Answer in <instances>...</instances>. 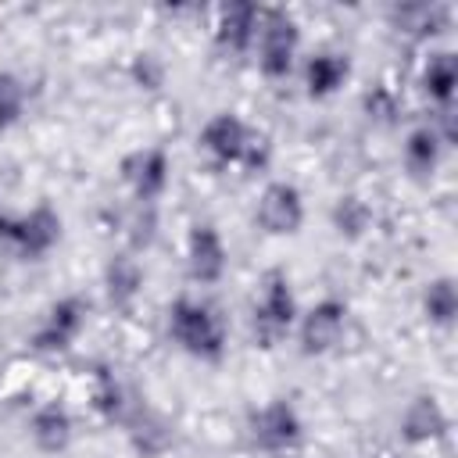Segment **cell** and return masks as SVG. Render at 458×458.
I'll return each mask as SVG.
<instances>
[{
    "label": "cell",
    "mask_w": 458,
    "mask_h": 458,
    "mask_svg": "<svg viewBox=\"0 0 458 458\" xmlns=\"http://www.w3.org/2000/svg\"><path fill=\"white\" fill-rule=\"evenodd\" d=\"M168 333L190 358L215 365L225 354V326L215 315V308L204 301L175 297V304L168 308Z\"/></svg>",
    "instance_id": "obj_1"
},
{
    "label": "cell",
    "mask_w": 458,
    "mask_h": 458,
    "mask_svg": "<svg viewBox=\"0 0 458 458\" xmlns=\"http://www.w3.org/2000/svg\"><path fill=\"white\" fill-rule=\"evenodd\" d=\"M258 68L265 79H286L297 57V43H301V29L293 21L290 11L283 7H261L258 18Z\"/></svg>",
    "instance_id": "obj_2"
},
{
    "label": "cell",
    "mask_w": 458,
    "mask_h": 458,
    "mask_svg": "<svg viewBox=\"0 0 458 458\" xmlns=\"http://www.w3.org/2000/svg\"><path fill=\"white\" fill-rule=\"evenodd\" d=\"M297 322V297L290 286V276L283 268H268L261 276V297L254 304V336L261 347H272L279 336L290 333Z\"/></svg>",
    "instance_id": "obj_3"
},
{
    "label": "cell",
    "mask_w": 458,
    "mask_h": 458,
    "mask_svg": "<svg viewBox=\"0 0 458 458\" xmlns=\"http://www.w3.org/2000/svg\"><path fill=\"white\" fill-rule=\"evenodd\" d=\"M61 215L39 200L25 215H0V240H7L21 258H43L61 243Z\"/></svg>",
    "instance_id": "obj_4"
},
{
    "label": "cell",
    "mask_w": 458,
    "mask_h": 458,
    "mask_svg": "<svg viewBox=\"0 0 458 458\" xmlns=\"http://www.w3.org/2000/svg\"><path fill=\"white\" fill-rule=\"evenodd\" d=\"M247 429H250L254 447H261L268 454L297 451L301 440H304V422H301L297 408L286 397H276V401L254 408L250 419H247Z\"/></svg>",
    "instance_id": "obj_5"
},
{
    "label": "cell",
    "mask_w": 458,
    "mask_h": 458,
    "mask_svg": "<svg viewBox=\"0 0 458 458\" xmlns=\"http://www.w3.org/2000/svg\"><path fill=\"white\" fill-rule=\"evenodd\" d=\"M86 315H89V301L86 297H79V293L57 297L47 308L43 322L36 326V333L29 340L32 351H39V354H64L79 340V333L86 329Z\"/></svg>",
    "instance_id": "obj_6"
},
{
    "label": "cell",
    "mask_w": 458,
    "mask_h": 458,
    "mask_svg": "<svg viewBox=\"0 0 458 458\" xmlns=\"http://www.w3.org/2000/svg\"><path fill=\"white\" fill-rule=\"evenodd\" d=\"M344 326H347V301H340V297H322V301L311 304V308L301 315V322H297L301 354H308V358L329 354V351L340 344Z\"/></svg>",
    "instance_id": "obj_7"
},
{
    "label": "cell",
    "mask_w": 458,
    "mask_h": 458,
    "mask_svg": "<svg viewBox=\"0 0 458 458\" xmlns=\"http://www.w3.org/2000/svg\"><path fill=\"white\" fill-rule=\"evenodd\" d=\"M258 225L268 233V236H293L301 233L304 225V197L293 182L286 179H276L261 190L258 197Z\"/></svg>",
    "instance_id": "obj_8"
},
{
    "label": "cell",
    "mask_w": 458,
    "mask_h": 458,
    "mask_svg": "<svg viewBox=\"0 0 458 458\" xmlns=\"http://www.w3.org/2000/svg\"><path fill=\"white\" fill-rule=\"evenodd\" d=\"M122 179L125 186L132 190V200L136 204H157V197L168 190V154L161 147H140L132 154L122 157Z\"/></svg>",
    "instance_id": "obj_9"
},
{
    "label": "cell",
    "mask_w": 458,
    "mask_h": 458,
    "mask_svg": "<svg viewBox=\"0 0 458 458\" xmlns=\"http://www.w3.org/2000/svg\"><path fill=\"white\" fill-rule=\"evenodd\" d=\"M225 243L211 222H197L186 236V272L200 286H215L225 276Z\"/></svg>",
    "instance_id": "obj_10"
},
{
    "label": "cell",
    "mask_w": 458,
    "mask_h": 458,
    "mask_svg": "<svg viewBox=\"0 0 458 458\" xmlns=\"http://www.w3.org/2000/svg\"><path fill=\"white\" fill-rule=\"evenodd\" d=\"M250 143V129L240 114L233 111H218L204 122L200 129V147L211 154V161L218 165H240L243 161V150Z\"/></svg>",
    "instance_id": "obj_11"
},
{
    "label": "cell",
    "mask_w": 458,
    "mask_h": 458,
    "mask_svg": "<svg viewBox=\"0 0 458 458\" xmlns=\"http://www.w3.org/2000/svg\"><path fill=\"white\" fill-rule=\"evenodd\" d=\"M447 426H451L447 422V411H444V404L433 394H415L404 404L401 422H397L401 440L411 444V447H422V444H433V440L447 437Z\"/></svg>",
    "instance_id": "obj_12"
},
{
    "label": "cell",
    "mask_w": 458,
    "mask_h": 458,
    "mask_svg": "<svg viewBox=\"0 0 458 458\" xmlns=\"http://www.w3.org/2000/svg\"><path fill=\"white\" fill-rule=\"evenodd\" d=\"M258 18H261V7L258 4H247V0L222 4L218 7V21H215V43L225 54L250 50L254 47V36H258Z\"/></svg>",
    "instance_id": "obj_13"
},
{
    "label": "cell",
    "mask_w": 458,
    "mask_h": 458,
    "mask_svg": "<svg viewBox=\"0 0 458 458\" xmlns=\"http://www.w3.org/2000/svg\"><path fill=\"white\" fill-rule=\"evenodd\" d=\"M104 290L114 311H132V304L143 293V265L132 250H118L104 265Z\"/></svg>",
    "instance_id": "obj_14"
},
{
    "label": "cell",
    "mask_w": 458,
    "mask_h": 458,
    "mask_svg": "<svg viewBox=\"0 0 458 458\" xmlns=\"http://www.w3.org/2000/svg\"><path fill=\"white\" fill-rule=\"evenodd\" d=\"M29 437H32L36 451H43V454H61V451H68V444H72V437H75V422H72V415H68V408H64L61 401H47V404H39V408L32 411V419H29Z\"/></svg>",
    "instance_id": "obj_15"
},
{
    "label": "cell",
    "mask_w": 458,
    "mask_h": 458,
    "mask_svg": "<svg viewBox=\"0 0 458 458\" xmlns=\"http://www.w3.org/2000/svg\"><path fill=\"white\" fill-rule=\"evenodd\" d=\"M125 426H129V444L136 447L140 458H161V454L172 447V440H175L172 422H168L165 415H157L154 408L140 404V401H136V408L129 411Z\"/></svg>",
    "instance_id": "obj_16"
},
{
    "label": "cell",
    "mask_w": 458,
    "mask_h": 458,
    "mask_svg": "<svg viewBox=\"0 0 458 458\" xmlns=\"http://www.w3.org/2000/svg\"><path fill=\"white\" fill-rule=\"evenodd\" d=\"M347 79H351V57H347V54L318 50V54H311L308 64H304V86H308V97H311V100L333 97Z\"/></svg>",
    "instance_id": "obj_17"
},
{
    "label": "cell",
    "mask_w": 458,
    "mask_h": 458,
    "mask_svg": "<svg viewBox=\"0 0 458 458\" xmlns=\"http://www.w3.org/2000/svg\"><path fill=\"white\" fill-rule=\"evenodd\" d=\"M447 18H451V7H444V4H401V7H390V25L408 39H429V36L444 32Z\"/></svg>",
    "instance_id": "obj_18"
},
{
    "label": "cell",
    "mask_w": 458,
    "mask_h": 458,
    "mask_svg": "<svg viewBox=\"0 0 458 458\" xmlns=\"http://www.w3.org/2000/svg\"><path fill=\"white\" fill-rule=\"evenodd\" d=\"M89 401H93V408H97V415H100L104 422H122V426H125L129 411L136 408V401L129 397V390L122 386V379H118L107 365H97Z\"/></svg>",
    "instance_id": "obj_19"
},
{
    "label": "cell",
    "mask_w": 458,
    "mask_h": 458,
    "mask_svg": "<svg viewBox=\"0 0 458 458\" xmlns=\"http://www.w3.org/2000/svg\"><path fill=\"white\" fill-rule=\"evenodd\" d=\"M440 154H444V140L437 136L433 125H415L404 140V168L415 175V179H429L440 165Z\"/></svg>",
    "instance_id": "obj_20"
},
{
    "label": "cell",
    "mask_w": 458,
    "mask_h": 458,
    "mask_svg": "<svg viewBox=\"0 0 458 458\" xmlns=\"http://www.w3.org/2000/svg\"><path fill=\"white\" fill-rule=\"evenodd\" d=\"M422 315L429 326H440L447 329L458 315V290H454V279L451 276H437L426 283L422 290Z\"/></svg>",
    "instance_id": "obj_21"
},
{
    "label": "cell",
    "mask_w": 458,
    "mask_h": 458,
    "mask_svg": "<svg viewBox=\"0 0 458 458\" xmlns=\"http://www.w3.org/2000/svg\"><path fill=\"white\" fill-rule=\"evenodd\" d=\"M454 86H458V61H454V54L451 50L433 54L426 61V68H422V89H426V97L444 107V104H451Z\"/></svg>",
    "instance_id": "obj_22"
},
{
    "label": "cell",
    "mask_w": 458,
    "mask_h": 458,
    "mask_svg": "<svg viewBox=\"0 0 458 458\" xmlns=\"http://www.w3.org/2000/svg\"><path fill=\"white\" fill-rule=\"evenodd\" d=\"M329 218H333V229H336L344 240H361V236L372 229V208H369L358 193L336 197Z\"/></svg>",
    "instance_id": "obj_23"
},
{
    "label": "cell",
    "mask_w": 458,
    "mask_h": 458,
    "mask_svg": "<svg viewBox=\"0 0 458 458\" xmlns=\"http://www.w3.org/2000/svg\"><path fill=\"white\" fill-rule=\"evenodd\" d=\"M125 236H129V250H147L157 236V204H132L129 218H125Z\"/></svg>",
    "instance_id": "obj_24"
},
{
    "label": "cell",
    "mask_w": 458,
    "mask_h": 458,
    "mask_svg": "<svg viewBox=\"0 0 458 458\" xmlns=\"http://www.w3.org/2000/svg\"><path fill=\"white\" fill-rule=\"evenodd\" d=\"M361 111L369 114V122H379V125H394L397 114H401V100L390 86H372L365 97H361Z\"/></svg>",
    "instance_id": "obj_25"
},
{
    "label": "cell",
    "mask_w": 458,
    "mask_h": 458,
    "mask_svg": "<svg viewBox=\"0 0 458 458\" xmlns=\"http://www.w3.org/2000/svg\"><path fill=\"white\" fill-rule=\"evenodd\" d=\"M25 111V86L14 72H0V132L14 125Z\"/></svg>",
    "instance_id": "obj_26"
},
{
    "label": "cell",
    "mask_w": 458,
    "mask_h": 458,
    "mask_svg": "<svg viewBox=\"0 0 458 458\" xmlns=\"http://www.w3.org/2000/svg\"><path fill=\"white\" fill-rule=\"evenodd\" d=\"M129 75H132V82H136L140 89H147V93H157V89L165 86V75H168V68H165V61H161L157 54L143 50V54H136V57H132V64H129Z\"/></svg>",
    "instance_id": "obj_27"
},
{
    "label": "cell",
    "mask_w": 458,
    "mask_h": 458,
    "mask_svg": "<svg viewBox=\"0 0 458 458\" xmlns=\"http://www.w3.org/2000/svg\"><path fill=\"white\" fill-rule=\"evenodd\" d=\"M268 157H272V143H268V136H261V132H250V143H247V150H243V168L247 172H261L265 165H268Z\"/></svg>",
    "instance_id": "obj_28"
}]
</instances>
